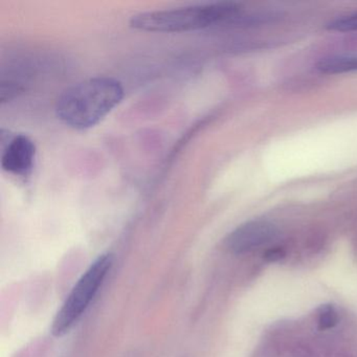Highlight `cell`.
I'll use <instances>...</instances> for the list:
<instances>
[{"label": "cell", "mask_w": 357, "mask_h": 357, "mask_svg": "<svg viewBox=\"0 0 357 357\" xmlns=\"http://www.w3.org/2000/svg\"><path fill=\"white\" fill-rule=\"evenodd\" d=\"M241 14L239 3H215L142 12L133 15L129 22L133 29L144 32H189L233 22Z\"/></svg>", "instance_id": "2"}, {"label": "cell", "mask_w": 357, "mask_h": 357, "mask_svg": "<svg viewBox=\"0 0 357 357\" xmlns=\"http://www.w3.org/2000/svg\"><path fill=\"white\" fill-rule=\"evenodd\" d=\"M114 262V255H101L81 275L54 317L52 324L54 336L62 337L66 335L80 321L103 286Z\"/></svg>", "instance_id": "3"}, {"label": "cell", "mask_w": 357, "mask_h": 357, "mask_svg": "<svg viewBox=\"0 0 357 357\" xmlns=\"http://www.w3.org/2000/svg\"><path fill=\"white\" fill-rule=\"evenodd\" d=\"M328 30L335 32H354L357 31V12L336 18L327 24Z\"/></svg>", "instance_id": "7"}, {"label": "cell", "mask_w": 357, "mask_h": 357, "mask_svg": "<svg viewBox=\"0 0 357 357\" xmlns=\"http://www.w3.org/2000/svg\"><path fill=\"white\" fill-rule=\"evenodd\" d=\"M317 68L325 74L357 72V56H335L319 61Z\"/></svg>", "instance_id": "6"}, {"label": "cell", "mask_w": 357, "mask_h": 357, "mask_svg": "<svg viewBox=\"0 0 357 357\" xmlns=\"http://www.w3.org/2000/svg\"><path fill=\"white\" fill-rule=\"evenodd\" d=\"M275 234L277 229L267 221H250L240 225L229 234L227 239V245L231 252L243 254L271 241Z\"/></svg>", "instance_id": "5"}, {"label": "cell", "mask_w": 357, "mask_h": 357, "mask_svg": "<svg viewBox=\"0 0 357 357\" xmlns=\"http://www.w3.org/2000/svg\"><path fill=\"white\" fill-rule=\"evenodd\" d=\"M284 256H285V250L279 248H271V250H267L266 254H265V258L269 262H277V261L284 258Z\"/></svg>", "instance_id": "9"}, {"label": "cell", "mask_w": 357, "mask_h": 357, "mask_svg": "<svg viewBox=\"0 0 357 357\" xmlns=\"http://www.w3.org/2000/svg\"><path fill=\"white\" fill-rule=\"evenodd\" d=\"M35 156V144L26 135H12L8 141L3 139L1 167L6 172L18 176H26L30 174L34 166Z\"/></svg>", "instance_id": "4"}, {"label": "cell", "mask_w": 357, "mask_h": 357, "mask_svg": "<svg viewBox=\"0 0 357 357\" xmlns=\"http://www.w3.org/2000/svg\"><path fill=\"white\" fill-rule=\"evenodd\" d=\"M124 98L122 83L109 77H95L76 83L58 98L56 114L75 129H87L105 118Z\"/></svg>", "instance_id": "1"}, {"label": "cell", "mask_w": 357, "mask_h": 357, "mask_svg": "<svg viewBox=\"0 0 357 357\" xmlns=\"http://www.w3.org/2000/svg\"><path fill=\"white\" fill-rule=\"evenodd\" d=\"M317 324L319 329L326 330L333 328L337 324V312L334 307L330 305L321 307L317 317Z\"/></svg>", "instance_id": "8"}]
</instances>
